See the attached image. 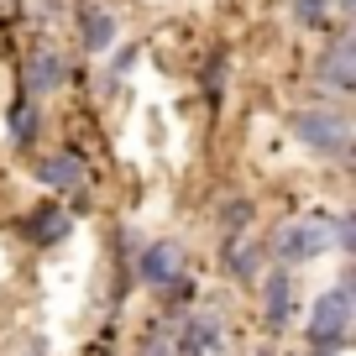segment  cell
<instances>
[{
  "label": "cell",
  "instance_id": "cell-1",
  "mask_svg": "<svg viewBox=\"0 0 356 356\" xmlns=\"http://www.w3.org/2000/svg\"><path fill=\"white\" fill-rule=\"evenodd\" d=\"M346 325H351V293L346 289H330L314 299V314H309V341L314 351H335L346 341Z\"/></svg>",
  "mask_w": 356,
  "mask_h": 356
},
{
  "label": "cell",
  "instance_id": "cell-2",
  "mask_svg": "<svg viewBox=\"0 0 356 356\" xmlns=\"http://www.w3.org/2000/svg\"><path fill=\"white\" fill-rule=\"evenodd\" d=\"M335 241V225L330 215H304V220H293L289 231L278 236V257H289V262H309V257H325Z\"/></svg>",
  "mask_w": 356,
  "mask_h": 356
},
{
  "label": "cell",
  "instance_id": "cell-3",
  "mask_svg": "<svg viewBox=\"0 0 356 356\" xmlns=\"http://www.w3.org/2000/svg\"><path fill=\"white\" fill-rule=\"evenodd\" d=\"M293 131H299V142L314 147V152H346V142H351V126H346V115H335V111L293 115Z\"/></svg>",
  "mask_w": 356,
  "mask_h": 356
},
{
  "label": "cell",
  "instance_id": "cell-4",
  "mask_svg": "<svg viewBox=\"0 0 356 356\" xmlns=\"http://www.w3.org/2000/svg\"><path fill=\"white\" fill-rule=\"evenodd\" d=\"M178 267H184V252H178L173 241H157V246H147V252H142V278L147 283H173Z\"/></svg>",
  "mask_w": 356,
  "mask_h": 356
},
{
  "label": "cell",
  "instance_id": "cell-5",
  "mask_svg": "<svg viewBox=\"0 0 356 356\" xmlns=\"http://www.w3.org/2000/svg\"><path fill=\"white\" fill-rule=\"evenodd\" d=\"M37 178H42L47 189H79V184H84V163H79L74 152H58V157H47V163L37 168Z\"/></svg>",
  "mask_w": 356,
  "mask_h": 356
},
{
  "label": "cell",
  "instance_id": "cell-6",
  "mask_svg": "<svg viewBox=\"0 0 356 356\" xmlns=\"http://www.w3.org/2000/svg\"><path fill=\"white\" fill-rule=\"evenodd\" d=\"M63 84V58L58 53H32L26 58V89H58Z\"/></svg>",
  "mask_w": 356,
  "mask_h": 356
},
{
  "label": "cell",
  "instance_id": "cell-7",
  "mask_svg": "<svg viewBox=\"0 0 356 356\" xmlns=\"http://www.w3.org/2000/svg\"><path fill=\"white\" fill-rule=\"evenodd\" d=\"M325 79H330V89H351L356 84V47L351 42L330 47V58H325Z\"/></svg>",
  "mask_w": 356,
  "mask_h": 356
},
{
  "label": "cell",
  "instance_id": "cell-8",
  "mask_svg": "<svg viewBox=\"0 0 356 356\" xmlns=\"http://www.w3.org/2000/svg\"><path fill=\"white\" fill-rule=\"evenodd\" d=\"M184 356H220V325L194 320L189 330H184Z\"/></svg>",
  "mask_w": 356,
  "mask_h": 356
},
{
  "label": "cell",
  "instance_id": "cell-9",
  "mask_svg": "<svg viewBox=\"0 0 356 356\" xmlns=\"http://www.w3.org/2000/svg\"><path fill=\"white\" fill-rule=\"evenodd\" d=\"M111 42H115V16H105V11H89V16H84V47L105 53Z\"/></svg>",
  "mask_w": 356,
  "mask_h": 356
},
{
  "label": "cell",
  "instance_id": "cell-10",
  "mask_svg": "<svg viewBox=\"0 0 356 356\" xmlns=\"http://www.w3.org/2000/svg\"><path fill=\"white\" fill-rule=\"evenodd\" d=\"M63 231H68V215L63 210H37L32 220H26V236H32V241H58Z\"/></svg>",
  "mask_w": 356,
  "mask_h": 356
},
{
  "label": "cell",
  "instance_id": "cell-11",
  "mask_svg": "<svg viewBox=\"0 0 356 356\" xmlns=\"http://www.w3.org/2000/svg\"><path fill=\"white\" fill-rule=\"evenodd\" d=\"M289 309H293V289H289V278L278 273V278L267 283V320L283 325V320H289Z\"/></svg>",
  "mask_w": 356,
  "mask_h": 356
},
{
  "label": "cell",
  "instance_id": "cell-12",
  "mask_svg": "<svg viewBox=\"0 0 356 356\" xmlns=\"http://www.w3.org/2000/svg\"><path fill=\"white\" fill-rule=\"evenodd\" d=\"M11 136L16 142H32L37 136V111L32 105H11Z\"/></svg>",
  "mask_w": 356,
  "mask_h": 356
},
{
  "label": "cell",
  "instance_id": "cell-13",
  "mask_svg": "<svg viewBox=\"0 0 356 356\" xmlns=\"http://www.w3.org/2000/svg\"><path fill=\"white\" fill-rule=\"evenodd\" d=\"M293 16H299L304 26H320L325 22V0H293Z\"/></svg>",
  "mask_w": 356,
  "mask_h": 356
},
{
  "label": "cell",
  "instance_id": "cell-14",
  "mask_svg": "<svg viewBox=\"0 0 356 356\" xmlns=\"http://www.w3.org/2000/svg\"><path fill=\"white\" fill-rule=\"evenodd\" d=\"M225 267H236V273H252V246H225Z\"/></svg>",
  "mask_w": 356,
  "mask_h": 356
},
{
  "label": "cell",
  "instance_id": "cell-15",
  "mask_svg": "<svg viewBox=\"0 0 356 356\" xmlns=\"http://www.w3.org/2000/svg\"><path fill=\"white\" fill-rule=\"evenodd\" d=\"M147 356H168V341H163V335H152V346H147Z\"/></svg>",
  "mask_w": 356,
  "mask_h": 356
}]
</instances>
